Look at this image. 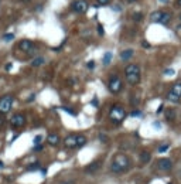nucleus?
I'll use <instances>...</instances> for the list:
<instances>
[{
  "label": "nucleus",
  "mask_w": 181,
  "mask_h": 184,
  "mask_svg": "<svg viewBox=\"0 0 181 184\" xmlns=\"http://www.w3.org/2000/svg\"><path fill=\"white\" fill-rule=\"evenodd\" d=\"M88 9H89V4L85 0H75V1L71 3V10L78 13V14H83Z\"/></svg>",
  "instance_id": "7"
},
{
  "label": "nucleus",
  "mask_w": 181,
  "mask_h": 184,
  "mask_svg": "<svg viewBox=\"0 0 181 184\" xmlns=\"http://www.w3.org/2000/svg\"><path fill=\"white\" fill-rule=\"evenodd\" d=\"M86 67L89 68V69H92V68L95 67V62H94V61H89V62L86 64Z\"/></svg>",
  "instance_id": "32"
},
{
  "label": "nucleus",
  "mask_w": 181,
  "mask_h": 184,
  "mask_svg": "<svg viewBox=\"0 0 181 184\" xmlns=\"http://www.w3.org/2000/svg\"><path fill=\"white\" fill-rule=\"evenodd\" d=\"M64 145H65V147H68V149H75L77 145H78V134H69V136H66L65 140H64Z\"/></svg>",
  "instance_id": "10"
},
{
  "label": "nucleus",
  "mask_w": 181,
  "mask_h": 184,
  "mask_svg": "<svg viewBox=\"0 0 181 184\" xmlns=\"http://www.w3.org/2000/svg\"><path fill=\"white\" fill-rule=\"evenodd\" d=\"M1 123H3V117L0 116V126H1Z\"/></svg>",
  "instance_id": "38"
},
{
  "label": "nucleus",
  "mask_w": 181,
  "mask_h": 184,
  "mask_svg": "<svg viewBox=\"0 0 181 184\" xmlns=\"http://www.w3.org/2000/svg\"><path fill=\"white\" fill-rule=\"evenodd\" d=\"M99 167H100V163L99 162H94L92 164H89V166H86V173H95V171H98Z\"/></svg>",
  "instance_id": "15"
},
{
  "label": "nucleus",
  "mask_w": 181,
  "mask_h": 184,
  "mask_svg": "<svg viewBox=\"0 0 181 184\" xmlns=\"http://www.w3.org/2000/svg\"><path fill=\"white\" fill-rule=\"evenodd\" d=\"M174 115H176V112H174V111H168V112L165 113V117L170 120V119H174Z\"/></svg>",
  "instance_id": "25"
},
{
  "label": "nucleus",
  "mask_w": 181,
  "mask_h": 184,
  "mask_svg": "<svg viewBox=\"0 0 181 184\" xmlns=\"http://www.w3.org/2000/svg\"><path fill=\"white\" fill-rule=\"evenodd\" d=\"M133 20H134V21H142V20H143V14H142V13H134V14H133Z\"/></svg>",
  "instance_id": "23"
},
{
  "label": "nucleus",
  "mask_w": 181,
  "mask_h": 184,
  "mask_svg": "<svg viewBox=\"0 0 181 184\" xmlns=\"http://www.w3.org/2000/svg\"><path fill=\"white\" fill-rule=\"evenodd\" d=\"M170 149V143H164V145H161V146H159V149H157V151L159 153H165V151Z\"/></svg>",
  "instance_id": "20"
},
{
  "label": "nucleus",
  "mask_w": 181,
  "mask_h": 184,
  "mask_svg": "<svg viewBox=\"0 0 181 184\" xmlns=\"http://www.w3.org/2000/svg\"><path fill=\"white\" fill-rule=\"evenodd\" d=\"M125 77L129 85H137L140 81V67L137 64H129L125 68Z\"/></svg>",
  "instance_id": "2"
},
{
  "label": "nucleus",
  "mask_w": 181,
  "mask_h": 184,
  "mask_svg": "<svg viewBox=\"0 0 181 184\" xmlns=\"http://www.w3.org/2000/svg\"><path fill=\"white\" fill-rule=\"evenodd\" d=\"M129 167H130V159L126 154L119 153V154H116L115 157L112 159V163H110V171L112 173L122 174V173H125Z\"/></svg>",
  "instance_id": "1"
},
{
  "label": "nucleus",
  "mask_w": 181,
  "mask_h": 184,
  "mask_svg": "<svg viewBox=\"0 0 181 184\" xmlns=\"http://www.w3.org/2000/svg\"><path fill=\"white\" fill-rule=\"evenodd\" d=\"M132 55H133V50H125V51H122L120 52V60L122 61H127V60H130L132 58Z\"/></svg>",
  "instance_id": "14"
},
{
  "label": "nucleus",
  "mask_w": 181,
  "mask_h": 184,
  "mask_svg": "<svg viewBox=\"0 0 181 184\" xmlns=\"http://www.w3.org/2000/svg\"><path fill=\"white\" fill-rule=\"evenodd\" d=\"M98 33H99V35H103L105 34V30H103V26L102 24H98Z\"/></svg>",
  "instance_id": "29"
},
{
  "label": "nucleus",
  "mask_w": 181,
  "mask_h": 184,
  "mask_svg": "<svg viewBox=\"0 0 181 184\" xmlns=\"http://www.w3.org/2000/svg\"><path fill=\"white\" fill-rule=\"evenodd\" d=\"M99 139L103 140V142H106V136H105V134H99Z\"/></svg>",
  "instance_id": "35"
},
{
  "label": "nucleus",
  "mask_w": 181,
  "mask_h": 184,
  "mask_svg": "<svg viewBox=\"0 0 181 184\" xmlns=\"http://www.w3.org/2000/svg\"><path fill=\"white\" fill-rule=\"evenodd\" d=\"M13 38H14V34H4V35H3V41H12V40H13Z\"/></svg>",
  "instance_id": "22"
},
{
  "label": "nucleus",
  "mask_w": 181,
  "mask_h": 184,
  "mask_svg": "<svg viewBox=\"0 0 181 184\" xmlns=\"http://www.w3.org/2000/svg\"><path fill=\"white\" fill-rule=\"evenodd\" d=\"M161 13H163V12H161V10H159V12H154V13H153V14H151V20H153V21H156V23H157V20H159V18H160V16H161Z\"/></svg>",
  "instance_id": "21"
},
{
  "label": "nucleus",
  "mask_w": 181,
  "mask_h": 184,
  "mask_svg": "<svg viewBox=\"0 0 181 184\" xmlns=\"http://www.w3.org/2000/svg\"><path fill=\"white\" fill-rule=\"evenodd\" d=\"M142 45H143L144 48H150V44H148V43H146V41H144V43H142Z\"/></svg>",
  "instance_id": "34"
},
{
  "label": "nucleus",
  "mask_w": 181,
  "mask_h": 184,
  "mask_svg": "<svg viewBox=\"0 0 181 184\" xmlns=\"http://www.w3.org/2000/svg\"><path fill=\"white\" fill-rule=\"evenodd\" d=\"M170 20H171V13L170 12H163L160 18L157 20V23H160V24H168Z\"/></svg>",
  "instance_id": "13"
},
{
  "label": "nucleus",
  "mask_w": 181,
  "mask_h": 184,
  "mask_svg": "<svg viewBox=\"0 0 181 184\" xmlns=\"http://www.w3.org/2000/svg\"><path fill=\"white\" fill-rule=\"evenodd\" d=\"M167 99L170 102H178L181 99V82H177L171 86L170 92L167 94Z\"/></svg>",
  "instance_id": "6"
},
{
  "label": "nucleus",
  "mask_w": 181,
  "mask_h": 184,
  "mask_svg": "<svg viewBox=\"0 0 181 184\" xmlns=\"http://www.w3.org/2000/svg\"><path fill=\"white\" fill-rule=\"evenodd\" d=\"M109 117H110V120H112V122H115V123H120V122H123V120H125V117H126V111H125V108H122L120 105H115V106H112V108H110V111H109Z\"/></svg>",
  "instance_id": "3"
},
{
  "label": "nucleus",
  "mask_w": 181,
  "mask_h": 184,
  "mask_svg": "<svg viewBox=\"0 0 181 184\" xmlns=\"http://www.w3.org/2000/svg\"><path fill=\"white\" fill-rule=\"evenodd\" d=\"M164 75H174V69L173 68H168L164 71Z\"/></svg>",
  "instance_id": "30"
},
{
  "label": "nucleus",
  "mask_w": 181,
  "mask_h": 184,
  "mask_svg": "<svg viewBox=\"0 0 181 184\" xmlns=\"http://www.w3.org/2000/svg\"><path fill=\"white\" fill-rule=\"evenodd\" d=\"M163 108H164V106H163V105H160V106H159V109H157L156 112H157V113H160V112L163 111Z\"/></svg>",
  "instance_id": "36"
},
{
  "label": "nucleus",
  "mask_w": 181,
  "mask_h": 184,
  "mask_svg": "<svg viewBox=\"0 0 181 184\" xmlns=\"http://www.w3.org/2000/svg\"><path fill=\"white\" fill-rule=\"evenodd\" d=\"M43 150V146L41 145H38V146H34V151H41Z\"/></svg>",
  "instance_id": "33"
},
{
  "label": "nucleus",
  "mask_w": 181,
  "mask_h": 184,
  "mask_svg": "<svg viewBox=\"0 0 181 184\" xmlns=\"http://www.w3.org/2000/svg\"><path fill=\"white\" fill-rule=\"evenodd\" d=\"M44 62H45L44 57H35L33 60V62H31V65H33V67H40V65H43Z\"/></svg>",
  "instance_id": "17"
},
{
  "label": "nucleus",
  "mask_w": 181,
  "mask_h": 184,
  "mask_svg": "<svg viewBox=\"0 0 181 184\" xmlns=\"http://www.w3.org/2000/svg\"><path fill=\"white\" fill-rule=\"evenodd\" d=\"M180 20H181V14H180Z\"/></svg>",
  "instance_id": "41"
},
{
  "label": "nucleus",
  "mask_w": 181,
  "mask_h": 184,
  "mask_svg": "<svg viewBox=\"0 0 181 184\" xmlns=\"http://www.w3.org/2000/svg\"><path fill=\"white\" fill-rule=\"evenodd\" d=\"M13 106V96L12 95H4L0 98V113L6 115L7 112H10Z\"/></svg>",
  "instance_id": "5"
},
{
  "label": "nucleus",
  "mask_w": 181,
  "mask_h": 184,
  "mask_svg": "<svg viewBox=\"0 0 181 184\" xmlns=\"http://www.w3.org/2000/svg\"><path fill=\"white\" fill-rule=\"evenodd\" d=\"M41 140H43V136H40V134H38V136H35V137H34V145H35V146H38V145L41 143Z\"/></svg>",
  "instance_id": "24"
},
{
  "label": "nucleus",
  "mask_w": 181,
  "mask_h": 184,
  "mask_svg": "<svg viewBox=\"0 0 181 184\" xmlns=\"http://www.w3.org/2000/svg\"><path fill=\"white\" fill-rule=\"evenodd\" d=\"M180 176H181V170H180Z\"/></svg>",
  "instance_id": "40"
},
{
  "label": "nucleus",
  "mask_w": 181,
  "mask_h": 184,
  "mask_svg": "<svg viewBox=\"0 0 181 184\" xmlns=\"http://www.w3.org/2000/svg\"><path fill=\"white\" fill-rule=\"evenodd\" d=\"M18 48L21 51H24V52L31 54V52H34V50H35V45H34V43L31 40H21V41L18 43Z\"/></svg>",
  "instance_id": "8"
},
{
  "label": "nucleus",
  "mask_w": 181,
  "mask_h": 184,
  "mask_svg": "<svg viewBox=\"0 0 181 184\" xmlns=\"http://www.w3.org/2000/svg\"><path fill=\"white\" fill-rule=\"evenodd\" d=\"M127 1H129V3H133V1H136V0H127Z\"/></svg>",
  "instance_id": "39"
},
{
  "label": "nucleus",
  "mask_w": 181,
  "mask_h": 184,
  "mask_svg": "<svg viewBox=\"0 0 181 184\" xmlns=\"http://www.w3.org/2000/svg\"><path fill=\"white\" fill-rule=\"evenodd\" d=\"M157 167L160 168V170H163V171H170L173 168V162L170 159H167V157L160 159L159 163H157Z\"/></svg>",
  "instance_id": "11"
},
{
  "label": "nucleus",
  "mask_w": 181,
  "mask_h": 184,
  "mask_svg": "<svg viewBox=\"0 0 181 184\" xmlns=\"http://www.w3.org/2000/svg\"><path fill=\"white\" fill-rule=\"evenodd\" d=\"M47 142H48V145H51V146H58L60 142H61V139H60L58 134L51 133V134H48V137H47Z\"/></svg>",
  "instance_id": "12"
},
{
  "label": "nucleus",
  "mask_w": 181,
  "mask_h": 184,
  "mask_svg": "<svg viewBox=\"0 0 181 184\" xmlns=\"http://www.w3.org/2000/svg\"><path fill=\"white\" fill-rule=\"evenodd\" d=\"M130 116H133V117H140L142 116V112H140V111H133L132 113H130Z\"/></svg>",
  "instance_id": "27"
},
{
  "label": "nucleus",
  "mask_w": 181,
  "mask_h": 184,
  "mask_svg": "<svg viewBox=\"0 0 181 184\" xmlns=\"http://www.w3.org/2000/svg\"><path fill=\"white\" fill-rule=\"evenodd\" d=\"M150 159H151V154H150L148 151L143 150L142 153H140V162H142V163H148Z\"/></svg>",
  "instance_id": "16"
},
{
  "label": "nucleus",
  "mask_w": 181,
  "mask_h": 184,
  "mask_svg": "<svg viewBox=\"0 0 181 184\" xmlns=\"http://www.w3.org/2000/svg\"><path fill=\"white\" fill-rule=\"evenodd\" d=\"M24 123H26V116L23 113H16L10 119V125L13 128H21V126H24Z\"/></svg>",
  "instance_id": "9"
},
{
  "label": "nucleus",
  "mask_w": 181,
  "mask_h": 184,
  "mask_svg": "<svg viewBox=\"0 0 181 184\" xmlns=\"http://www.w3.org/2000/svg\"><path fill=\"white\" fill-rule=\"evenodd\" d=\"M176 6H177V7H181V0H176Z\"/></svg>",
  "instance_id": "37"
},
{
  "label": "nucleus",
  "mask_w": 181,
  "mask_h": 184,
  "mask_svg": "<svg viewBox=\"0 0 181 184\" xmlns=\"http://www.w3.org/2000/svg\"><path fill=\"white\" fill-rule=\"evenodd\" d=\"M62 109H64L65 112H68V113H71L72 116H75V115H77V113H75V111H72V109H69V108H66V106H64Z\"/></svg>",
  "instance_id": "28"
},
{
  "label": "nucleus",
  "mask_w": 181,
  "mask_h": 184,
  "mask_svg": "<svg viewBox=\"0 0 181 184\" xmlns=\"http://www.w3.org/2000/svg\"><path fill=\"white\" fill-rule=\"evenodd\" d=\"M110 0H96V3H98V7L99 6H105V4H108Z\"/></svg>",
  "instance_id": "26"
},
{
  "label": "nucleus",
  "mask_w": 181,
  "mask_h": 184,
  "mask_svg": "<svg viewBox=\"0 0 181 184\" xmlns=\"http://www.w3.org/2000/svg\"><path fill=\"white\" fill-rule=\"evenodd\" d=\"M112 57H113V54H112V52H109V51H108V52H105V55H103V64H105V65H108V64L110 62Z\"/></svg>",
  "instance_id": "18"
},
{
  "label": "nucleus",
  "mask_w": 181,
  "mask_h": 184,
  "mask_svg": "<svg viewBox=\"0 0 181 184\" xmlns=\"http://www.w3.org/2000/svg\"><path fill=\"white\" fill-rule=\"evenodd\" d=\"M122 86H123V82L122 79L117 77V75H113L109 78V82H108V88L112 94H119L122 91Z\"/></svg>",
  "instance_id": "4"
},
{
  "label": "nucleus",
  "mask_w": 181,
  "mask_h": 184,
  "mask_svg": "<svg viewBox=\"0 0 181 184\" xmlns=\"http://www.w3.org/2000/svg\"><path fill=\"white\" fill-rule=\"evenodd\" d=\"M161 1H165V0H161Z\"/></svg>",
  "instance_id": "42"
},
{
  "label": "nucleus",
  "mask_w": 181,
  "mask_h": 184,
  "mask_svg": "<svg viewBox=\"0 0 181 184\" xmlns=\"http://www.w3.org/2000/svg\"><path fill=\"white\" fill-rule=\"evenodd\" d=\"M38 167H40V164L38 163H34L31 166H28V170H34V168H38Z\"/></svg>",
  "instance_id": "31"
},
{
  "label": "nucleus",
  "mask_w": 181,
  "mask_h": 184,
  "mask_svg": "<svg viewBox=\"0 0 181 184\" xmlns=\"http://www.w3.org/2000/svg\"><path fill=\"white\" fill-rule=\"evenodd\" d=\"M86 145V137L82 136V134H78V145H77V147H82Z\"/></svg>",
  "instance_id": "19"
}]
</instances>
